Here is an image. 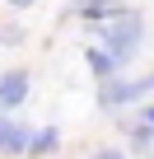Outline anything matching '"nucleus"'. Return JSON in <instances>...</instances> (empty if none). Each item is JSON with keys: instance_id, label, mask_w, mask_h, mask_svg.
<instances>
[{"instance_id": "6", "label": "nucleus", "mask_w": 154, "mask_h": 159, "mask_svg": "<svg viewBox=\"0 0 154 159\" xmlns=\"http://www.w3.org/2000/svg\"><path fill=\"white\" fill-rule=\"evenodd\" d=\"M56 140H61V131H56V126H42V131H33V136H28V150H33V154H51V150H56Z\"/></svg>"}, {"instance_id": "3", "label": "nucleus", "mask_w": 154, "mask_h": 159, "mask_svg": "<svg viewBox=\"0 0 154 159\" xmlns=\"http://www.w3.org/2000/svg\"><path fill=\"white\" fill-rule=\"evenodd\" d=\"M28 98V70H5L0 75V117H10Z\"/></svg>"}, {"instance_id": "10", "label": "nucleus", "mask_w": 154, "mask_h": 159, "mask_svg": "<svg viewBox=\"0 0 154 159\" xmlns=\"http://www.w3.org/2000/svg\"><path fill=\"white\" fill-rule=\"evenodd\" d=\"M10 5H19V10H24V5H33V0H10Z\"/></svg>"}, {"instance_id": "4", "label": "nucleus", "mask_w": 154, "mask_h": 159, "mask_svg": "<svg viewBox=\"0 0 154 159\" xmlns=\"http://www.w3.org/2000/svg\"><path fill=\"white\" fill-rule=\"evenodd\" d=\"M28 126L14 117H0V154H28Z\"/></svg>"}, {"instance_id": "1", "label": "nucleus", "mask_w": 154, "mask_h": 159, "mask_svg": "<svg viewBox=\"0 0 154 159\" xmlns=\"http://www.w3.org/2000/svg\"><path fill=\"white\" fill-rule=\"evenodd\" d=\"M140 38H145V19L135 14V10H121L117 19H108L103 24V56L112 61V66H126L135 52H140Z\"/></svg>"}, {"instance_id": "8", "label": "nucleus", "mask_w": 154, "mask_h": 159, "mask_svg": "<svg viewBox=\"0 0 154 159\" xmlns=\"http://www.w3.org/2000/svg\"><path fill=\"white\" fill-rule=\"evenodd\" d=\"M140 131H149V136H154V108H145V117H140Z\"/></svg>"}, {"instance_id": "5", "label": "nucleus", "mask_w": 154, "mask_h": 159, "mask_svg": "<svg viewBox=\"0 0 154 159\" xmlns=\"http://www.w3.org/2000/svg\"><path fill=\"white\" fill-rule=\"evenodd\" d=\"M126 5L121 0H75V14L80 19H117Z\"/></svg>"}, {"instance_id": "7", "label": "nucleus", "mask_w": 154, "mask_h": 159, "mask_svg": "<svg viewBox=\"0 0 154 159\" xmlns=\"http://www.w3.org/2000/svg\"><path fill=\"white\" fill-rule=\"evenodd\" d=\"M84 56H89V66H94V70H98V75H103V80H108V75H112V70H117V66H112V61H108V56H103V52H98V47H89V52H84Z\"/></svg>"}, {"instance_id": "9", "label": "nucleus", "mask_w": 154, "mask_h": 159, "mask_svg": "<svg viewBox=\"0 0 154 159\" xmlns=\"http://www.w3.org/2000/svg\"><path fill=\"white\" fill-rule=\"evenodd\" d=\"M94 159H126V154H121V150H98Z\"/></svg>"}, {"instance_id": "2", "label": "nucleus", "mask_w": 154, "mask_h": 159, "mask_svg": "<svg viewBox=\"0 0 154 159\" xmlns=\"http://www.w3.org/2000/svg\"><path fill=\"white\" fill-rule=\"evenodd\" d=\"M145 94H154V75H145V80H103L98 103L112 112V108H126V103H135V98H145Z\"/></svg>"}]
</instances>
